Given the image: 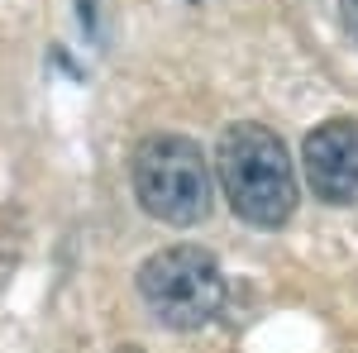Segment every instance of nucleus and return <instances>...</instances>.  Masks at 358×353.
Returning <instances> with one entry per match:
<instances>
[{
  "label": "nucleus",
  "instance_id": "5",
  "mask_svg": "<svg viewBox=\"0 0 358 353\" xmlns=\"http://www.w3.org/2000/svg\"><path fill=\"white\" fill-rule=\"evenodd\" d=\"M339 24H344V34L358 43V0H339Z\"/></svg>",
  "mask_w": 358,
  "mask_h": 353
},
{
  "label": "nucleus",
  "instance_id": "2",
  "mask_svg": "<svg viewBox=\"0 0 358 353\" xmlns=\"http://www.w3.org/2000/svg\"><path fill=\"white\" fill-rule=\"evenodd\" d=\"M129 182L143 215L192 229L210 215V163L187 134H148L129 158Z\"/></svg>",
  "mask_w": 358,
  "mask_h": 353
},
{
  "label": "nucleus",
  "instance_id": "1",
  "mask_svg": "<svg viewBox=\"0 0 358 353\" xmlns=\"http://www.w3.org/2000/svg\"><path fill=\"white\" fill-rule=\"evenodd\" d=\"M215 177L229 201V210L253 224V229H282L296 215V167L287 143L258 124V120H239L229 124L215 143Z\"/></svg>",
  "mask_w": 358,
  "mask_h": 353
},
{
  "label": "nucleus",
  "instance_id": "6",
  "mask_svg": "<svg viewBox=\"0 0 358 353\" xmlns=\"http://www.w3.org/2000/svg\"><path fill=\"white\" fill-rule=\"evenodd\" d=\"M120 353H143V349H138V344H124V349H120Z\"/></svg>",
  "mask_w": 358,
  "mask_h": 353
},
{
  "label": "nucleus",
  "instance_id": "3",
  "mask_svg": "<svg viewBox=\"0 0 358 353\" xmlns=\"http://www.w3.org/2000/svg\"><path fill=\"white\" fill-rule=\"evenodd\" d=\"M138 301L167 329H201L224 310V272L196 244L158 248L138 263Z\"/></svg>",
  "mask_w": 358,
  "mask_h": 353
},
{
  "label": "nucleus",
  "instance_id": "4",
  "mask_svg": "<svg viewBox=\"0 0 358 353\" xmlns=\"http://www.w3.org/2000/svg\"><path fill=\"white\" fill-rule=\"evenodd\" d=\"M306 182L315 191V201L325 206H354L358 201V120L334 115L325 124H315L301 143Z\"/></svg>",
  "mask_w": 358,
  "mask_h": 353
}]
</instances>
